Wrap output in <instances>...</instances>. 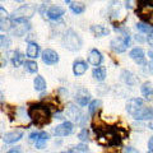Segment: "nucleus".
Here are the masks:
<instances>
[{
	"mask_svg": "<svg viewBox=\"0 0 153 153\" xmlns=\"http://www.w3.org/2000/svg\"><path fill=\"white\" fill-rule=\"evenodd\" d=\"M3 98H4V96H3V93H1V91H0V102L3 101Z\"/></svg>",
	"mask_w": 153,
	"mask_h": 153,
	"instance_id": "nucleus-44",
	"label": "nucleus"
},
{
	"mask_svg": "<svg viewBox=\"0 0 153 153\" xmlns=\"http://www.w3.org/2000/svg\"><path fill=\"white\" fill-rule=\"evenodd\" d=\"M129 56L135 61L138 65L147 66V60H146V54L142 47H134V49L129 52Z\"/></svg>",
	"mask_w": 153,
	"mask_h": 153,
	"instance_id": "nucleus-9",
	"label": "nucleus"
},
{
	"mask_svg": "<svg viewBox=\"0 0 153 153\" xmlns=\"http://www.w3.org/2000/svg\"><path fill=\"white\" fill-rule=\"evenodd\" d=\"M16 26L13 28V35L14 36H23L30 31L31 25L28 23V21H14Z\"/></svg>",
	"mask_w": 153,
	"mask_h": 153,
	"instance_id": "nucleus-11",
	"label": "nucleus"
},
{
	"mask_svg": "<svg viewBox=\"0 0 153 153\" xmlns=\"http://www.w3.org/2000/svg\"><path fill=\"white\" fill-rule=\"evenodd\" d=\"M0 137H1V128H0Z\"/></svg>",
	"mask_w": 153,
	"mask_h": 153,
	"instance_id": "nucleus-45",
	"label": "nucleus"
},
{
	"mask_svg": "<svg viewBox=\"0 0 153 153\" xmlns=\"http://www.w3.org/2000/svg\"><path fill=\"white\" fill-rule=\"evenodd\" d=\"M8 18V12L3 7H0V19H5Z\"/></svg>",
	"mask_w": 153,
	"mask_h": 153,
	"instance_id": "nucleus-35",
	"label": "nucleus"
},
{
	"mask_svg": "<svg viewBox=\"0 0 153 153\" xmlns=\"http://www.w3.org/2000/svg\"><path fill=\"white\" fill-rule=\"evenodd\" d=\"M84 9H85V5H84L83 3H71L70 4V10L73 12V13H75V14L83 13Z\"/></svg>",
	"mask_w": 153,
	"mask_h": 153,
	"instance_id": "nucleus-28",
	"label": "nucleus"
},
{
	"mask_svg": "<svg viewBox=\"0 0 153 153\" xmlns=\"http://www.w3.org/2000/svg\"><path fill=\"white\" fill-rule=\"evenodd\" d=\"M38 54H40V46L36 42H30V45L27 47V56L31 59H36Z\"/></svg>",
	"mask_w": 153,
	"mask_h": 153,
	"instance_id": "nucleus-21",
	"label": "nucleus"
},
{
	"mask_svg": "<svg viewBox=\"0 0 153 153\" xmlns=\"http://www.w3.org/2000/svg\"><path fill=\"white\" fill-rule=\"evenodd\" d=\"M63 45L65 49L70 51H76L82 47V38L79 37V35L74 30L69 28L63 37Z\"/></svg>",
	"mask_w": 153,
	"mask_h": 153,
	"instance_id": "nucleus-3",
	"label": "nucleus"
},
{
	"mask_svg": "<svg viewBox=\"0 0 153 153\" xmlns=\"http://www.w3.org/2000/svg\"><path fill=\"white\" fill-rule=\"evenodd\" d=\"M87 63L85 61H83V60H76V61H74V64H73V73L75 74V75H83L85 71H87Z\"/></svg>",
	"mask_w": 153,
	"mask_h": 153,
	"instance_id": "nucleus-17",
	"label": "nucleus"
},
{
	"mask_svg": "<svg viewBox=\"0 0 153 153\" xmlns=\"http://www.w3.org/2000/svg\"><path fill=\"white\" fill-rule=\"evenodd\" d=\"M23 138V131L22 130H13L7 134H4L3 140L5 144H13L16 142H19Z\"/></svg>",
	"mask_w": 153,
	"mask_h": 153,
	"instance_id": "nucleus-13",
	"label": "nucleus"
},
{
	"mask_svg": "<svg viewBox=\"0 0 153 153\" xmlns=\"http://www.w3.org/2000/svg\"><path fill=\"white\" fill-rule=\"evenodd\" d=\"M97 134V143L103 147H116L121 143V137L119 135V130L110 128H102L100 130H96Z\"/></svg>",
	"mask_w": 153,
	"mask_h": 153,
	"instance_id": "nucleus-2",
	"label": "nucleus"
},
{
	"mask_svg": "<svg viewBox=\"0 0 153 153\" xmlns=\"http://www.w3.org/2000/svg\"><path fill=\"white\" fill-rule=\"evenodd\" d=\"M64 13H65L64 8H61L59 5H52V7H50L49 9H47L46 16H47V18L52 19V21H56V19H59Z\"/></svg>",
	"mask_w": 153,
	"mask_h": 153,
	"instance_id": "nucleus-15",
	"label": "nucleus"
},
{
	"mask_svg": "<svg viewBox=\"0 0 153 153\" xmlns=\"http://www.w3.org/2000/svg\"><path fill=\"white\" fill-rule=\"evenodd\" d=\"M10 60H12V64L14 66H19V65L25 64V56H23L18 50L13 51L10 54Z\"/></svg>",
	"mask_w": 153,
	"mask_h": 153,
	"instance_id": "nucleus-23",
	"label": "nucleus"
},
{
	"mask_svg": "<svg viewBox=\"0 0 153 153\" xmlns=\"http://www.w3.org/2000/svg\"><path fill=\"white\" fill-rule=\"evenodd\" d=\"M12 30V21L10 19H0V31H9Z\"/></svg>",
	"mask_w": 153,
	"mask_h": 153,
	"instance_id": "nucleus-30",
	"label": "nucleus"
},
{
	"mask_svg": "<svg viewBox=\"0 0 153 153\" xmlns=\"http://www.w3.org/2000/svg\"><path fill=\"white\" fill-rule=\"evenodd\" d=\"M91 31H92L94 33V36H97V37H102V36H106L110 33V31L107 30L106 27H103V26H92L91 27Z\"/></svg>",
	"mask_w": 153,
	"mask_h": 153,
	"instance_id": "nucleus-25",
	"label": "nucleus"
},
{
	"mask_svg": "<svg viewBox=\"0 0 153 153\" xmlns=\"http://www.w3.org/2000/svg\"><path fill=\"white\" fill-rule=\"evenodd\" d=\"M135 40H137V41H139V42H143V41H144V40H143V38H142V37H138V36L135 37Z\"/></svg>",
	"mask_w": 153,
	"mask_h": 153,
	"instance_id": "nucleus-43",
	"label": "nucleus"
},
{
	"mask_svg": "<svg viewBox=\"0 0 153 153\" xmlns=\"http://www.w3.org/2000/svg\"><path fill=\"white\" fill-rule=\"evenodd\" d=\"M54 116H55V119H59V120H61V119H64V117H63V115H61L60 112H55Z\"/></svg>",
	"mask_w": 153,
	"mask_h": 153,
	"instance_id": "nucleus-41",
	"label": "nucleus"
},
{
	"mask_svg": "<svg viewBox=\"0 0 153 153\" xmlns=\"http://www.w3.org/2000/svg\"><path fill=\"white\" fill-rule=\"evenodd\" d=\"M120 76H121V80H123V82L125 83V84H128V85H134V84H135V78H134V75H133L131 71L124 69V70L121 71Z\"/></svg>",
	"mask_w": 153,
	"mask_h": 153,
	"instance_id": "nucleus-20",
	"label": "nucleus"
},
{
	"mask_svg": "<svg viewBox=\"0 0 153 153\" xmlns=\"http://www.w3.org/2000/svg\"><path fill=\"white\" fill-rule=\"evenodd\" d=\"M33 85H35V89L38 91V92H41V91L46 89V82L44 79V76H36L35 78V82H33Z\"/></svg>",
	"mask_w": 153,
	"mask_h": 153,
	"instance_id": "nucleus-27",
	"label": "nucleus"
},
{
	"mask_svg": "<svg viewBox=\"0 0 153 153\" xmlns=\"http://www.w3.org/2000/svg\"><path fill=\"white\" fill-rule=\"evenodd\" d=\"M16 1H23V0H16Z\"/></svg>",
	"mask_w": 153,
	"mask_h": 153,
	"instance_id": "nucleus-46",
	"label": "nucleus"
},
{
	"mask_svg": "<svg viewBox=\"0 0 153 153\" xmlns=\"http://www.w3.org/2000/svg\"><path fill=\"white\" fill-rule=\"evenodd\" d=\"M66 116L70 117L71 121H75L76 124H80V125L85 121V117L82 114V111H80V108L76 107L73 103H69L66 106Z\"/></svg>",
	"mask_w": 153,
	"mask_h": 153,
	"instance_id": "nucleus-6",
	"label": "nucleus"
},
{
	"mask_svg": "<svg viewBox=\"0 0 153 153\" xmlns=\"http://www.w3.org/2000/svg\"><path fill=\"white\" fill-rule=\"evenodd\" d=\"M129 44H130V36H129V31H128V32H124L120 37L114 38L110 46H111L112 51L117 52V54H121V52H124L128 49Z\"/></svg>",
	"mask_w": 153,
	"mask_h": 153,
	"instance_id": "nucleus-4",
	"label": "nucleus"
},
{
	"mask_svg": "<svg viewBox=\"0 0 153 153\" xmlns=\"http://www.w3.org/2000/svg\"><path fill=\"white\" fill-rule=\"evenodd\" d=\"M148 56H149L151 59H152V61H153V50H149V51H148Z\"/></svg>",
	"mask_w": 153,
	"mask_h": 153,
	"instance_id": "nucleus-42",
	"label": "nucleus"
},
{
	"mask_svg": "<svg viewBox=\"0 0 153 153\" xmlns=\"http://www.w3.org/2000/svg\"><path fill=\"white\" fill-rule=\"evenodd\" d=\"M102 60H103L102 54H101V52H100L97 49L91 50L89 55H88V63H89L91 65H93V66H98L100 64L102 63Z\"/></svg>",
	"mask_w": 153,
	"mask_h": 153,
	"instance_id": "nucleus-16",
	"label": "nucleus"
},
{
	"mask_svg": "<svg viewBox=\"0 0 153 153\" xmlns=\"http://www.w3.org/2000/svg\"><path fill=\"white\" fill-rule=\"evenodd\" d=\"M7 153H22V149H21V147H16V148H13V149H10Z\"/></svg>",
	"mask_w": 153,
	"mask_h": 153,
	"instance_id": "nucleus-38",
	"label": "nucleus"
},
{
	"mask_svg": "<svg viewBox=\"0 0 153 153\" xmlns=\"http://www.w3.org/2000/svg\"><path fill=\"white\" fill-rule=\"evenodd\" d=\"M147 42H148V44H149L151 46H153V36H152V35H151V36H148Z\"/></svg>",
	"mask_w": 153,
	"mask_h": 153,
	"instance_id": "nucleus-40",
	"label": "nucleus"
},
{
	"mask_svg": "<svg viewBox=\"0 0 153 153\" xmlns=\"http://www.w3.org/2000/svg\"><path fill=\"white\" fill-rule=\"evenodd\" d=\"M65 1H66V3H69V1H70V0H65Z\"/></svg>",
	"mask_w": 153,
	"mask_h": 153,
	"instance_id": "nucleus-47",
	"label": "nucleus"
},
{
	"mask_svg": "<svg viewBox=\"0 0 153 153\" xmlns=\"http://www.w3.org/2000/svg\"><path fill=\"white\" fill-rule=\"evenodd\" d=\"M124 153H139V151L131 146H128V147L124 148Z\"/></svg>",
	"mask_w": 153,
	"mask_h": 153,
	"instance_id": "nucleus-33",
	"label": "nucleus"
},
{
	"mask_svg": "<svg viewBox=\"0 0 153 153\" xmlns=\"http://www.w3.org/2000/svg\"><path fill=\"white\" fill-rule=\"evenodd\" d=\"M38 135H40V133H37V131H33L30 134V142H36L37 140V138Z\"/></svg>",
	"mask_w": 153,
	"mask_h": 153,
	"instance_id": "nucleus-36",
	"label": "nucleus"
},
{
	"mask_svg": "<svg viewBox=\"0 0 153 153\" xmlns=\"http://www.w3.org/2000/svg\"><path fill=\"white\" fill-rule=\"evenodd\" d=\"M61 153H68V152H61Z\"/></svg>",
	"mask_w": 153,
	"mask_h": 153,
	"instance_id": "nucleus-48",
	"label": "nucleus"
},
{
	"mask_svg": "<svg viewBox=\"0 0 153 153\" xmlns=\"http://www.w3.org/2000/svg\"><path fill=\"white\" fill-rule=\"evenodd\" d=\"M142 94L146 97L147 101H153V87L151 82H144L140 87Z\"/></svg>",
	"mask_w": 153,
	"mask_h": 153,
	"instance_id": "nucleus-18",
	"label": "nucleus"
},
{
	"mask_svg": "<svg viewBox=\"0 0 153 153\" xmlns=\"http://www.w3.org/2000/svg\"><path fill=\"white\" fill-rule=\"evenodd\" d=\"M47 140H49V133L41 131L40 135H38V138H37V140L35 142L36 148H37V149H44L45 146H46V143H47Z\"/></svg>",
	"mask_w": 153,
	"mask_h": 153,
	"instance_id": "nucleus-19",
	"label": "nucleus"
},
{
	"mask_svg": "<svg viewBox=\"0 0 153 153\" xmlns=\"http://www.w3.org/2000/svg\"><path fill=\"white\" fill-rule=\"evenodd\" d=\"M138 4V0H126V8L133 9Z\"/></svg>",
	"mask_w": 153,
	"mask_h": 153,
	"instance_id": "nucleus-34",
	"label": "nucleus"
},
{
	"mask_svg": "<svg viewBox=\"0 0 153 153\" xmlns=\"http://www.w3.org/2000/svg\"><path fill=\"white\" fill-rule=\"evenodd\" d=\"M42 60L46 65H54L59 61V55L57 52L51 50V49H46L44 52H42Z\"/></svg>",
	"mask_w": 153,
	"mask_h": 153,
	"instance_id": "nucleus-12",
	"label": "nucleus"
},
{
	"mask_svg": "<svg viewBox=\"0 0 153 153\" xmlns=\"http://www.w3.org/2000/svg\"><path fill=\"white\" fill-rule=\"evenodd\" d=\"M25 68L28 73H36L38 70V65L36 64V61H32V60H28L25 63Z\"/></svg>",
	"mask_w": 153,
	"mask_h": 153,
	"instance_id": "nucleus-29",
	"label": "nucleus"
},
{
	"mask_svg": "<svg viewBox=\"0 0 153 153\" xmlns=\"http://www.w3.org/2000/svg\"><path fill=\"white\" fill-rule=\"evenodd\" d=\"M144 107V101L142 98H130L129 101L126 102V111L134 116L137 112H139L140 110Z\"/></svg>",
	"mask_w": 153,
	"mask_h": 153,
	"instance_id": "nucleus-8",
	"label": "nucleus"
},
{
	"mask_svg": "<svg viewBox=\"0 0 153 153\" xmlns=\"http://www.w3.org/2000/svg\"><path fill=\"white\" fill-rule=\"evenodd\" d=\"M135 120H149L152 121L153 120V108L152 107H143L139 112H137L135 115L133 116Z\"/></svg>",
	"mask_w": 153,
	"mask_h": 153,
	"instance_id": "nucleus-14",
	"label": "nucleus"
},
{
	"mask_svg": "<svg viewBox=\"0 0 153 153\" xmlns=\"http://www.w3.org/2000/svg\"><path fill=\"white\" fill-rule=\"evenodd\" d=\"M36 13V8L32 5H22L18 9L13 12L12 19L13 21H28L30 18L33 17V14Z\"/></svg>",
	"mask_w": 153,
	"mask_h": 153,
	"instance_id": "nucleus-5",
	"label": "nucleus"
},
{
	"mask_svg": "<svg viewBox=\"0 0 153 153\" xmlns=\"http://www.w3.org/2000/svg\"><path fill=\"white\" fill-rule=\"evenodd\" d=\"M101 105H102L101 100H93V101H91L88 105V114L92 115V116L96 115V112H97L100 110V107H101Z\"/></svg>",
	"mask_w": 153,
	"mask_h": 153,
	"instance_id": "nucleus-26",
	"label": "nucleus"
},
{
	"mask_svg": "<svg viewBox=\"0 0 153 153\" xmlns=\"http://www.w3.org/2000/svg\"><path fill=\"white\" fill-rule=\"evenodd\" d=\"M12 45V41L8 36H0V49H8Z\"/></svg>",
	"mask_w": 153,
	"mask_h": 153,
	"instance_id": "nucleus-31",
	"label": "nucleus"
},
{
	"mask_svg": "<svg viewBox=\"0 0 153 153\" xmlns=\"http://www.w3.org/2000/svg\"><path fill=\"white\" fill-rule=\"evenodd\" d=\"M78 138H79V140L80 142H88V139H89V131L87 130V129H82L80 130V133L78 134Z\"/></svg>",
	"mask_w": 153,
	"mask_h": 153,
	"instance_id": "nucleus-32",
	"label": "nucleus"
},
{
	"mask_svg": "<svg viewBox=\"0 0 153 153\" xmlns=\"http://www.w3.org/2000/svg\"><path fill=\"white\" fill-rule=\"evenodd\" d=\"M148 153H153V135L148 140Z\"/></svg>",
	"mask_w": 153,
	"mask_h": 153,
	"instance_id": "nucleus-37",
	"label": "nucleus"
},
{
	"mask_svg": "<svg viewBox=\"0 0 153 153\" xmlns=\"http://www.w3.org/2000/svg\"><path fill=\"white\" fill-rule=\"evenodd\" d=\"M105 153H119L116 148H112V147H110L107 148V151H105Z\"/></svg>",
	"mask_w": 153,
	"mask_h": 153,
	"instance_id": "nucleus-39",
	"label": "nucleus"
},
{
	"mask_svg": "<svg viewBox=\"0 0 153 153\" xmlns=\"http://www.w3.org/2000/svg\"><path fill=\"white\" fill-rule=\"evenodd\" d=\"M28 116L37 126H44L51 120L50 108L46 105H33L28 110Z\"/></svg>",
	"mask_w": 153,
	"mask_h": 153,
	"instance_id": "nucleus-1",
	"label": "nucleus"
},
{
	"mask_svg": "<svg viewBox=\"0 0 153 153\" xmlns=\"http://www.w3.org/2000/svg\"><path fill=\"white\" fill-rule=\"evenodd\" d=\"M92 75H93V78L96 80H98V82H103L105 78H106V68H103V66H97V68L93 69Z\"/></svg>",
	"mask_w": 153,
	"mask_h": 153,
	"instance_id": "nucleus-22",
	"label": "nucleus"
},
{
	"mask_svg": "<svg viewBox=\"0 0 153 153\" xmlns=\"http://www.w3.org/2000/svg\"><path fill=\"white\" fill-rule=\"evenodd\" d=\"M135 27H137V30L140 31L142 33H146V35H148V36L153 35V26L152 25H148V23L142 22V23H137Z\"/></svg>",
	"mask_w": 153,
	"mask_h": 153,
	"instance_id": "nucleus-24",
	"label": "nucleus"
},
{
	"mask_svg": "<svg viewBox=\"0 0 153 153\" xmlns=\"http://www.w3.org/2000/svg\"><path fill=\"white\" fill-rule=\"evenodd\" d=\"M75 101L79 106H87L91 102V94L85 88H79L75 93Z\"/></svg>",
	"mask_w": 153,
	"mask_h": 153,
	"instance_id": "nucleus-10",
	"label": "nucleus"
},
{
	"mask_svg": "<svg viewBox=\"0 0 153 153\" xmlns=\"http://www.w3.org/2000/svg\"><path fill=\"white\" fill-rule=\"evenodd\" d=\"M73 129H74L73 123L64 121L63 124H60V125H57L52 129V134L56 137H66V135H69V134L73 133Z\"/></svg>",
	"mask_w": 153,
	"mask_h": 153,
	"instance_id": "nucleus-7",
	"label": "nucleus"
}]
</instances>
